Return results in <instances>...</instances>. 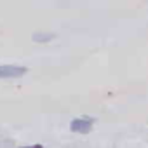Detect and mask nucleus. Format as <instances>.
I'll list each match as a JSON object with an SVG mask.
<instances>
[{
    "instance_id": "nucleus-2",
    "label": "nucleus",
    "mask_w": 148,
    "mask_h": 148,
    "mask_svg": "<svg viewBox=\"0 0 148 148\" xmlns=\"http://www.w3.org/2000/svg\"><path fill=\"white\" fill-rule=\"evenodd\" d=\"M28 70L18 64H0V79H19Z\"/></svg>"
},
{
    "instance_id": "nucleus-3",
    "label": "nucleus",
    "mask_w": 148,
    "mask_h": 148,
    "mask_svg": "<svg viewBox=\"0 0 148 148\" xmlns=\"http://www.w3.org/2000/svg\"><path fill=\"white\" fill-rule=\"evenodd\" d=\"M54 38H56V33H52V32H35L32 35V40L37 44H47Z\"/></svg>"
},
{
    "instance_id": "nucleus-1",
    "label": "nucleus",
    "mask_w": 148,
    "mask_h": 148,
    "mask_svg": "<svg viewBox=\"0 0 148 148\" xmlns=\"http://www.w3.org/2000/svg\"><path fill=\"white\" fill-rule=\"evenodd\" d=\"M94 119L89 117V115H84V117H77L70 122V131L71 132H77V134H89L94 127Z\"/></svg>"
}]
</instances>
